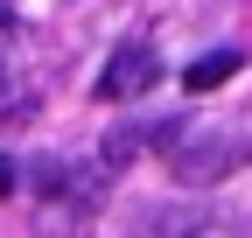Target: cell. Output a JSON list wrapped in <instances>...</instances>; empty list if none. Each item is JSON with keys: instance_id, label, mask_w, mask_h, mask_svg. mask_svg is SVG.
Segmentation results:
<instances>
[{"instance_id": "6da1fadb", "label": "cell", "mask_w": 252, "mask_h": 238, "mask_svg": "<svg viewBox=\"0 0 252 238\" xmlns=\"http://www.w3.org/2000/svg\"><path fill=\"white\" fill-rule=\"evenodd\" d=\"M245 161H252V140H238V133H182L175 126V140H168V175L189 182V189L224 182V175L245 168Z\"/></svg>"}, {"instance_id": "7a4b0ae2", "label": "cell", "mask_w": 252, "mask_h": 238, "mask_svg": "<svg viewBox=\"0 0 252 238\" xmlns=\"http://www.w3.org/2000/svg\"><path fill=\"white\" fill-rule=\"evenodd\" d=\"M133 238H245V224L203 210V203H161L133 224Z\"/></svg>"}, {"instance_id": "3957f363", "label": "cell", "mask_w": 252, "mask_h": 238, "mask_svg": "<svg viewBox=\"0 0 252 238\" xmlns=\"http://www.w3.org/2000/svg\"><path fill=\"white\" fill-rule=\"evenodd\" d=\"M147 84H154V42L147 35H133V42H126V49H112V63L98 70V98H140L147 91Z\"/></svg>"}, {"instance_id": "277c9868", "label": "cell", "mask_w": 252, "mask_h": 238, "mask_svg": "<svg viewBox=\"0 0 252 238\" xmlns=\"http://www.w3.org/2000/svg\"><path fill=\"white\" fill-rule=\"evenodd\" d=\"M84 231H91V203H77V196L35 203V238H84Z\"/></svg>"}, {"instance_id": "5b68a950", "label": "cell", "mask_w": 252, "mask_h": 238, "mask_svg": "<svg viewBox=\"0 0 252 238\" xmlns=\"http://www.w3.org/2000/svg\"><path fill=\"white\" fill-rule=\"evenodd\" d=\"M238 70H245L238 49H210V56H196V63L182 70V91H217V84H231Z\"/></svg>"}, {"instance_id": "8992f818", "label": "cell", "mask_w": 252, "mask_h": 238, "mask_svg": "<svg viewBox=\"0 0 252 238\" xmlns=\"http://www.w3.org/2000/svg\"><path fill=\"white\" fill-rule=\"evenodd\" d=\"M14 182H21V175H14V161H0V196H14Z\"/></svg>"}]
</instances>
